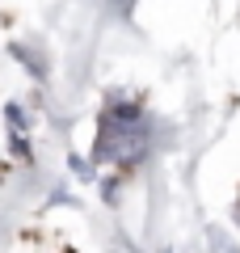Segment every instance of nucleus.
I'll use <instances>...</instances> for the list:
<instances>
[{
    "mask_svg": "<svg viewBox=\"0 0 240 253\" xmlns=\"http://www.w3.org/2000/svg\"><path fill=\"white\" fill-rule=\"evenodd\" d=\"M131 4H135V0H114V9H118V13H131Z\"/></svg>",
    "mask_w": 240,
    "mask_h": 253,
    "instance_id": "f03ea898",
    "label": "nucleus"
},
{
    "mask_svg": "<svg viewBox=\"0 0 240 253\" xmlns=\"http://www.w3.org/2000/svg\"><path fill=\"white\" fill-rule=\"evenodd\" d=\"M148 152V123H143L139 110H110L106 126H101V139H97V161H118V165H131Z\"/></svg>",
    "mask_w": 240,
    "mask_h": 253,
    "instance_id": "f257e3e1",
    "label": "nucleus"
}]
</instances>
